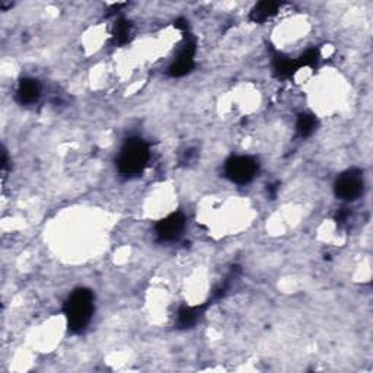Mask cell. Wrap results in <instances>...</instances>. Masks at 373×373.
Listing matches in <instances>:
<instances>
[{"instance_id": "1", "label": "cell", "mask_w": 373, "mask_h": 373, "mask_svg": "<svg viewBox=\"0 0 373 373\" xmlns=\"http://www.w3.org/2000/svg\"><path fill=\"white\" fill-rule=\"evenodd\" d=\"M69 327L73 331H82L91 321L94 312V295L86 289H79L69 297L64 307Z\"/></svg>"}, {"instance_id": "2", "label": "cell", "mask_w": 373, "mask_h": 373, "mask_svg": "<svg viewBox=\"0 0 373 373\" xmlns=\"http://www.w3.org/2000/svg\"><path fill=\"white\" fill-rule=\"evenodd\" d=\"M149 161V149L139 139L130 140L129 143L122 148L118 159L120 171L124 175H136L143 171Z\"/></svg>"}, {"instance_id": "3", "label": "cell", "mask_w": 373, "mask_h": 373, "mask_svg": "<svg viewBox=\"0 0 373 373\" xmlns=\"http://www.w3.org/2000/svg\"><path fill=\"white\" fill-rule=\"evenodd\" d=\"M255 172H257V164L248 156L232 157L226 164V175L238 184L251 181L254 178Z\"/></svg>"}, {"instance_id": "4", "label": "cell", "mask_w": 373, "mask_h": 373, "mask_svg": "<svg viewBox=\"0 0 373 373\" xmlns=\"http://www.w3.org/2000/svg\"><path fill=\"white\" fill-rule=\"evenodd\" d=\"M363 191V178L359 172L350 171L342 175L335 184V192L342 200H356Z\"/></svg>"}, {"instance_id": "5", "label": "cell", "mask_w": 373, "mask_h": 373, "mask_svg": "<svg viewBox=\"0 0 373 373\" xmlns=\"http://www.w3.org/2000/svg\"><path fill=\"white\" fill-rule=\"evenodd\" d=\"M185 226V219L180 213L171 215L167 219L161 220L156 226V234L162 241H174L181 235Z\"/></svg>"}, {"instance_id": "6", "label": "cell", "mask_w": 373, "mask_h": 373, "mask_svg": "<svg viewBox=\"0 0 373 373\" xmlns=\"http://www.w3.org/2000/svg\"><path fill=\"white\" fill-rule=\"evenodd\" d=\"M17 97L25 104H32L38 99L40 97V86L35 80H25L21 83L20 91H17Z\"/></svg>"}, {"instance_id": "7", "label": "cell", "mask_w": 373, "mask_h": 373, "mask_svg": "<svg viewBox=\"0 0 373 373\" xmlns=\"http://www.w3.org/2000/svg\"><path fill=\"white\" fill-rule=\"evenodd\" d=\"M279 8H280L279 3L262 2V3L257 5V8L254 10V17H255L257 21H265V20H267V17H270L272 15H274Z\"/></svg>"}, {"instance_id": "8", "label": "cell", "mask_w": 373, "mask_h": 373, "mask_svg": "<svg viewBox=\"0 0 373 373\" xmlns=\"http://www.w3.org/2000/svg\"><path fill=\"white\" fill-rule=\"evenodd\" d=\"M315 129V120L312 115H300L297 120V132L300 136H309Z\"/></svg>"}]
</instances>
